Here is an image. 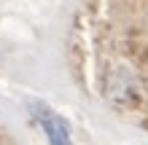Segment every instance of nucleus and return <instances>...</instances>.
Segmentation results:
<instances>
[{
  "mask_svg": "<svg viewBox=\"0 0 148 145\" xmlns=\"http://www.w3.org/2000/svg\"><path fill=\"white\" fill-rule=\"evenodd\" d=\"M38 121L43 126V132L49 134V142L51 145H70V129H67V124L57 113L43 110V113H38Z\"/></svg>",
  "mask_w": 148,
  "mask_h": 145,
  "instance_id": "nucleus-1",
  "label": "nucleus"
}]
</instances>
